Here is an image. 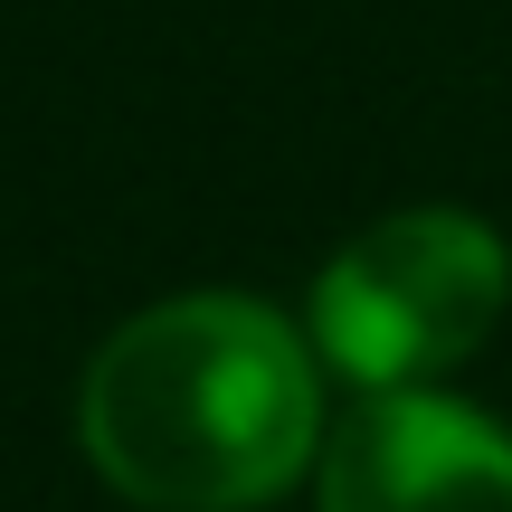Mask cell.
I'll list each match as a JSON object with an SVG mask.
<instances>
[{"label":"cell","instance_id":"7a4b0ae2","mask_svg":"<svg viewBox=\"0 0 512 512\" xmlns=\"http://www.w3.org/2000/svg\"><path fill=\"white\" fill-rule=\"evenodd\" d=\"M512 256L465 209H399L370 238H351L313 285V342L361 389H418L484 351L503 323Z\"/></svg>","mask_w":512,"mask_h":512},{"label":"cell","instance_id":"3957f363","mask_svg":"<svg viewBox=\"0 0 512 512\" xmlns=\"http://www.w3.org/2000/svg\"><path fill=\"white\" fill-rule=\"evenodd\" d=\"M323 512H512V437L456 399L380 389L323 446Z\"/></svg>","mask_w":512,"mask_h":512},{"label":"cell","instance_id":"6da1fadb","mask_svg":"<svg viewBox=\"0 0 512 512\" xmlns=\"http://www.w3.org/2000/svg\"><path fill=\"white\" fill-rule=\"evenodd\" d=\"M76 427L114 494L152 512H247L313 456V351L247 294H181L86 361Z\"/></svg>","mask_w":512,"mask_h":512}]
</instances>
